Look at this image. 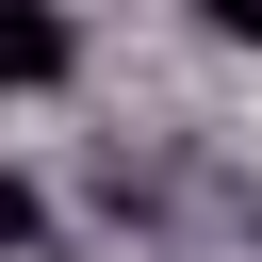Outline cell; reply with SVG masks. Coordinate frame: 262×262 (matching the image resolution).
Returning a JSON list of instances; mask_svg holds the SVG:
<instances>
[{"label":"cell","instance_id":"obj_1","mask_svg":"<svg viewBox=\"0 0 262 262\" xmlns=\"http://www.w3.org/2000/svg\"><path fill=\"white\" fill-rule=\"evenodd\" d=\"M66 66H82V33H66L49 0H0V98H49Z\"/></svg>","mask_w":262,"mask_h":262},{"label":"cell","instance_id":"obj_2","mask_svg":"<svg viewBox=\"0 0 262 262\" xmlns=\"http://www.w3.org/2000/svg\"><path fill=\"white\" fill-rule=\"evenodd\" d=\"M33 229H49V196H33L16 164H0V246H33Z\"/></svg>","mask_w":262,"mask_h":262}]
</instances>
